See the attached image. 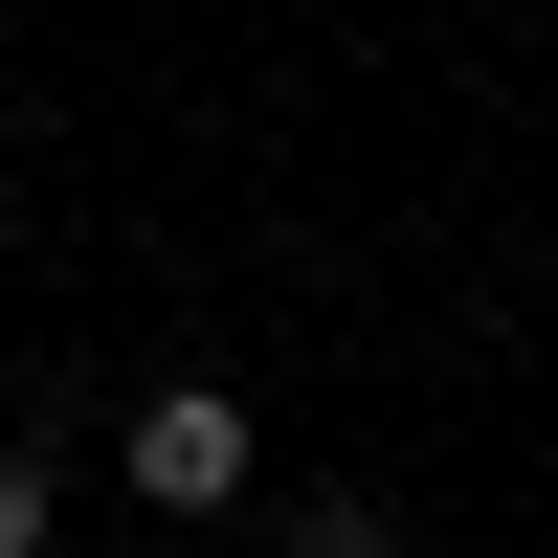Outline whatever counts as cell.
<instances>
[{
  "mask_svg": "<svg viewBox=\"0 0 558 558\" xmlns=\"http://www.w3.org/2000/svg\"><path fill=\"white\" fill-rule=\"evenodd\" d=\"M134 492H157V514H246V402H223V380H157V402H134Z\"/></svg>",
  "mask_w": 558,
  "mask_h": 558,
  "instance_id": "cell-1",
  "label": "cell"
},
{
  "mask_svg": "<svg viewBox=\"0 0 558 558\" xmlns=\"http://www.w3.org/2000/svg\"><path fill=\"white\" fill-rule=\"evenodd\" d=\"M0 558H45V447H0Z\"/></svg>",
  "mask_w": 558,
  "mask_h": 558,
  "instance_id": "cell-2",
  "label": "cell"
},
{
  "mask_svg": "<svg viewBox=\"0 0 558 558\" xmlns=\"http://www.w3.org/2000/svg\"><path fill=\"white\" fill-rule=\"evenodd\" d=\"M291 558H402V536H380V514H357V492H336V514H313V536H291Z\"/></svg>",
  "mask_w": 558,
  "mask_h": 558,
  "instance_id": "cell-3",
  "label": "cell"
}]
</instances>
